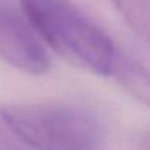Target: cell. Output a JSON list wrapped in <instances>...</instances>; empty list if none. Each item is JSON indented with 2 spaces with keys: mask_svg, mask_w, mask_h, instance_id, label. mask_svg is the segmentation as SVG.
Segmentation results:
<instances>
[{
  "mask_svg": "<svg viewBox=\"0 0 150 150\" xmlns=\"http://www.w3.org/2000/svg\"><path fill=\"white\" fill-rule=\"evenodd\" d=\"M26 15L0 0V58L28 74H44L50 58Z\"/></svg>",
  "mask_w": 150,
  "mask_h": 150,
  "instance_id": "cell-3",
  "label": "cell"
},
{
  "mask_svg": "<svg viewBox=\"0 0 150 150\" xmlns=\"http://www.w3.org/2000/svg\"><path fill=\"white\" fill-rule=\"evenodd\" d=\"M134 34L150 44V0H110Z\"/></svg>",
  "mask_w": 150,
  "mask_h": 150,
  "instance_id": "cell-5",
  "label": "cell"
},
{
  "mask_svg": "<svg viewBox=\"0 0 150 150\" xmlns=\"http://www.w3.org/2000/svg\"><path fill=\"white\" fill-rule=\"evenodd\" d=\"M110 74L132 98L150 107V68L147 65L118 50Z\"/></svg>",
  "mask_w": 150,
  "mask_h": 150,
  "instance_id": "cell-4",
  "label": "cell"
},
{
  "mask_svg": "<svg viewBox=\"0 0 150 150\" xmlns=\"http://www.w3.org/2000/svg\"><path fill=\"white\" fill-rule=\"evenodd\" d=\"M0 116L18 139L37 149L89 150L105 139L102 118L79 103H8L0 108Z\"/></svg>",
  "mask_w": 150,
  "mask_h": 150,
  "instance_id": "cell-2",
  "label": "cell"
},
{
  "mask_svg": "<svg viewBox=\"0 0 150 150\" xmlns=\"http://www.w3.org/2000/svg\"><path fill=\"white\" fill-rule=\"evenodd\" d=\"M140 145H142V147H149V149H150V132L144 137V142L140 144Z\"/></svg>",
  "mask_w": 150,
  "mask_h": 150,
  "instance_id": "cell-6",
  "label": "cell"
},
{
  "mask_svg": "<svg viewBox=\"0 0 150 150\" xmlns=\"http://www.w3.org/2000/svg\"><path fill=\"white\" fill-rule=\"evenodd\" d=\"M21 10L39 37L65 62L108 76L116 45L111 37L69 0H20Z\"/></svg>",
  "mask_w": 150,
  "mask_h": 150,
  "instance_id": "cell-1",
  "label": "cell"
}]
</instances>
